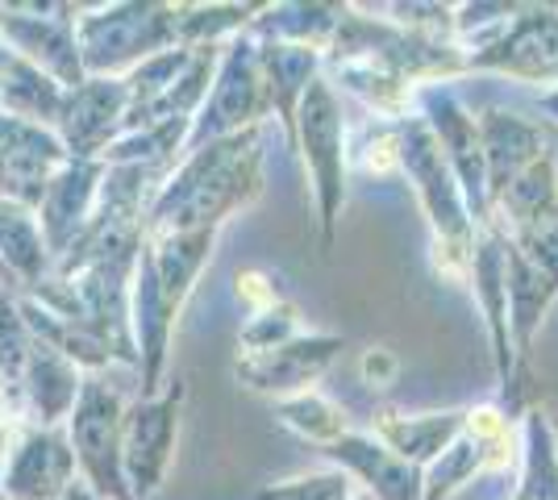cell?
<instances>
[{"mask_svg":"<svg viewBox=\"0 0 558 500\" xmlns=\"http://www.w3.org/2000/svg\"><path fill=\"white\" fill-rule=\"evenodd\" d=\"M537 109H542L546 118L558 121V88H550V93H537Z\"/></svg>","mask_w":558,"mask_h":500,"instance_id":"obj_32","label":"cell"},{"mask_svg":"<svg viewBox=\"0 0 558 500\" xmlns=\"http://www.w3.org/2000/svg\"><path fill=\"white\" fill-rule=\"evenodd\" d=\"M63 113L71 118L68 121L71 146L88 155V150L113 130V121L121 118V113H130V88L117 84V80H109V84H88V88L75 93V100H71Z\"/></svg>","mask_w":558,"mask_h":500,"instance_id":"obj_23","label":"cell"},{"mask_svg":"<svg viewBox=\"0 0 558 500\" xmlns=\"http://www.w3.org/2000/svg\"><path fill=\"white\" fill-rule=\"evenodd\" d=\"M292 143L301 146V159L313 175V196H317V225H322V251H333L338 221L347 209V146L350 125L342 113V96L329 88L326 75H317L296 109V134Z\"/></svg>","mask_w":558,"mask_h":500,"instance_id":"obj_3","label":"cell"},{"mask_svg":"<svg viewBox=\"0 0 558 500\" xmlns=\"http://www.w3.org/2000/svg\"><path fill=\"white\" fill-rule=\"evenodd\" d=\"M505 234V230H500ZM505 288H509V342H512V392L521 388V376L534 355V338L546 321L558 288L505 239Z\"/></svg>","mask_w":558,"mask_h":500,"instance_id":"obj_13","label":"cell"},{"mask_svg":"<svg viewBox=\"0 0 558 500\" xmlns=\"http://www.w3.org/2000/svg\"><path fill=\"white\" fill-rule=\"evenodd\" d=\"M0 246L9 267H17L22 276H38L43 271V234L34 225V217L25 214L17 200L0 196Z\"/></svg>","mask_w":558,"mask_h":500,"instance_id":"obj_25","label":"cell"},{"mask_svg":"<svg viewBox=\"0 0 558 500\" xmlns=\"http://www.w3.org/2000/svg\"><path fill=\"white\" fill-rule=\"evenodd\" d=\"M512 500H558V442L546 408L521 417V484Z\"/></svg>","mask_w":558,"mask_h":500,"instance_id":"obj_22","label":"cell"},{"mask_svg":"<svg viewBox=\"0 0 558 500\" xmlns=\"http://www.w3.org/2000/svg\"><path fill=\"white\" fill-rule=\"evenodd\" d=\"M512 463V442H484L475 434H459L429 467H421V500H454L466 484L484 472H500Z\"/></svg>","mask_w":558,"mask_h":500,"instance_id":"obj_17","label":"cell"},{"mask_svg":"<svg viewBox=\"0 0 558 500\" xmlns=\"http://www.w3.org/2000/svg\"><path fill=\"white\" fill-rule=\"evenodd\" d=\"M342 355V338L338 333H296L292 342H283L276 351L263 355H242L233 363V376L246 383L251 392L288 401L296 392H308L313 383L329 371V363Z\"/></svg>","mask_w":558,"mask_h":500,"instance_id":"obj_9","label":"cell"},{"mask_svg":"<svg viewBox=\"0 0 558 500\" xmlns=\"http://www.w3.org/2000/svg\"><path fill=\"white\" fill-rule=\"evenodd\" d=\"M347 159L375 171V175H388L396 171V121H367L363 125V134H359V143L347 146Z\"/></svg>","mask_w":558,"mask_h":500,"instance_id":"obj_29","label":"cell"},{"mask_svg":"<svg viewBox=\"0 0 558 500\" xmlns=\"http://www.w3.org/2000/svg\"><path fill=\"white\" fill-rule=\"evenodd\" d=\"M550 434H555V442H558V413H550Z\"/></svg>","mask_w":558,"mask_h":500,"instance_id":"obj_33","label":"cell"},{"mask_svg":"<svg viewBox=\"0 0 558 500\" xmlns=\"http://www.w3.org/2000/svg\"><path fill=\"white\" fill-rule=\"evenodd\" d=\"M350 497H354V479L347 472H338V467L283 479V484H271V488H258V500H350Z\"/></svg>","mask_w":558,"mask_h":500,"instance_id":"obj_27","label":"cell"},{"mask_svg":"<svg viewBox=\"0 0 558 500\" xmlns=\"http://www.w3.org/2000/svg\"><path fill=\"white\" fill-rule=\"evenodd\" d=\"M71 438L84 472L93 476L100 492L125 497V479H121V397L105 383L88 380L80 388L75 417H71Z\"/></svg>","mask_w":558,"mask_h":500,"instance_id":"obj_10","label":"cell"},{"mask_svg":"<svg viewBox=\"0 0 558 500\" xmlns=\"http://www.w3.org/2000/svg\"><path fill=\"white\" fill-rule=\"evenodd\" d=\"M413 113L425 121V130L434 134V143L450 163L459 192L466 200L471 225L484 230L492 225V200H488V175H484V150H480V130H475V113L454 96L450 84H425L417 88Z\"/></svg>","mask_w":558,"mask_h":500,"instance_id":"obj_5","label":"cell"},{"mask_svg":"<svg viewBox=\"0 0 558 500\" xmlns=\"http://www.w3.org/2000/svg\"><path fill=\"white\" fill-rule=\"evenodd\" d=\"M466 429V408H434V413H400V408H384L375 417V438L404 463L413 467H429L438 454Z\"/></svg>","mask_w":558,"mask_h":500,"instance_id":"obj_16","label":"cell"},{"mask_svg":"<svg viewBox=\"0 0 558 500\" xmlns=\"http://www.w3.org/2000/svg\"><path fill=\"white\" fill-rule=\"evenodd\" d=\"M322 75L329 80V88L350 93L363 109H372L375 121H400L413 113L417 100V84L404 75L379 63L372 54H354V59H326Z\"/></svg>","mask_w":558,"mask_h":500,"instance_id":"obj_15","label":"cell"},{"mask_svg":"<svg viewBox=\"0 0 558 500\" xmlns=\"http://www.w3.org/2000/svg\"><path fill=\"white\" fill-rule=\"evenodd\" d=\"M466 284L475 288V305L484 313L492 342V367L496 380L505 388V397L512 392V342H509V288H505V234L492 221L484 230H475V251H471V271Z\"/></svg>","mask_w":558,"mask_h":500,"instance_id":"obj_11","label":"cell"},{"mask_svg":"<svg viewBox=\"0 0 558 500\" xmlns=\"http://www.w3.org/2000/svg\"><path fill=\"white\" fill-rule=\"evenodd\" d=\"M296 305L283 296L276 305H267V309L251 313V321L242 326V355H263V351H276L283 342H292L296 338Z\"/></svg>","mask_w":558,"mask_h":500,"instance_id":"obj_26","label":"cell"},{"mask_svg":"<svg viewBox=\"0 0 558 500\" xmlns=\"http://www.w3.org/2000/svg\"><path fill=\"white\" fill-rule=\"evenodd\" d=\"M505 239L558 288V209L550 217L534 221V225H525V230H509Z\"/></svg>","mask_w":558,"mask_h":500,"instance_id":"obj_28","label":"cell"},{"mask_svg":"<svg viewBox=\"0 0 558 500\" xmlns=\"http://www.w3.org/2000/svg\"><path fill=\"white\" fill-rule=\"evenodd\" d=\"M558 209V159L546 150L537 163H530L509 188L492 200V221L509 234V230H525L542 217Z\"/></svg>","mask_w":558,"mask_h":500,"instance_id":"obj_21","label":"cell"},{"mask_svg":"<svg viewBox=\"0 0 558 500\" xmlns=\"http://www.w3.org/2000/svg\"><path fill=\"white\" fill-rule=\"evenodd\" d=\"M509 500H512V497H509Z\"/></svg>","mask_w":558,"mask_h":500,"instance_id":"obj_35","label":"cell"},{"mask_svg":"<svg viewBox=\"0 0 558 500\" xmlns=\"http://www.w3.org/2000/svg\"><path fill=\"white\" fill-rule=\"evenodd\" d=\"M396 371H400V363H396L392 351L379 346V351H367V355H363V376H367L372 388H392Z\"/></svg>","mask_w":558,"mask_h":500,"instance_id":"obj_31","label":"cell"},{"mask_svg":"<svg viewBox=\"0 0 558 500\" xmlns=\"http://www.w3.org/2000/svg\"><path fill=\"white\" fill-rule=\"evenodd\" d=\"M71 467H75V454L68 451V442L59 434H34L13 459L4 492L13 500L63 497L71 488Z\"/></svg>","mask_w":558,"mask_h":500,"instance_id":"obj_19","label":"cell"},{"mask_svg":"<svg viewBox=\"0 0 558 500\" xmlns=\"http://www.w3.org/2000/svg\"><path fill=\"white\" fill-rule=\"evenodd\" d=\"M276 422L283 429H292L296 438H304V442H313L317 451L329 447V442H338L342 434H350L347 413L333 405L329 397H322L317 388L296 392L288 401H276Z\"/></svg>","mask_w":558,"mask_h":500,"instance_id":"obj_24","label":"cell"},{"mask_svg":"<svg viewBox=\"0 0 558 500\" xmlns=\"http://www.w3.org/2000/svg\"><path fill=\"white\" fill-rule=\"evenodd\" d=\"M396 171L417 192L421 214L429 225L434 271L450 284H466L471 251H475V225H471L454 171H450L434 134L425 130V121L417 113L396 121Z\"/></svg>","mask_w":558,"mask_h":500,"instance_id":"obj_2","label":"cell"},{"mask_svg":"<svg viewBox=\"0 0 558 500\" xmlns=\"http://www.w3.org/2000/svg\"><path fill=\"white\" fill-rule=\"evenodd\" d=\"M184 397V380H171L163 397H150L121 417V479L130 484L125 492H134L138 500H150L163 488Z\"/></svg>","mask_w":558,"mask_h":500,"instance_id":"obj_7","label":"cell"},{"mask_svg":"<svg viewBox=\"0 0 558 500\" xmlns=\"http://www.w3.org/2000/svg\"><path fill=\"white\" fill-rule=\"evenodd\" d=\"M350 500H375V497H367V492H363V488H359V492H354V497Z\"/></svg>","mask_w":558,"mask_h":500,"instance_id":"obj_34","label":"cell"},{"mask_svg":"<svg viewBox=\"0 0 558 500\" xmlns=\"http://www.w3.org/2000/svg\"><path fill=\"white\" fill-rule=\"evenodd\" d=\"M463 72L542 84V93L558 88V4H517L505 34L488 47L471 50Z\"/></svg>","mask_w":558,"mask_h":500,"instance_id":"obj_6","label":"cell"},{"mask_svg":"<svg viewBox=\"0 0 558 500\" xmlns=\"http://www.w3.org/2000/svg\"><path fill=\"white\" fill-rule=\"evenodd\" d=\"M263 188L258 130L187 150V163L167 180L150 205V234L221 230Z\"/></svg>","mask_w":558,"mask_h":500,"instance_id":"obj_1","label":"cell"},{"mask_svg":"<svg viewBox=\"0 0 558 500\" xmlns=\"http://www.w3.org/2000/svg\"><path fill=\"white\" fill-rule=\"evenodd\" d=\"M171 47H180V9L130 4L84 25V59L109 72L130 59H150Z\"/></svg>","mask_w":558,"mask_h":500,"instance_id":"obj_8","label":"cell"},{"mask_svg":"<svg viewBox=\"0 0 558 500\" xmlns=\"http://www.w3.org/2000/svg\"><path fill=\"white\" fill-rule=\"evenodd\" d=\"M238 296H246L251 313H258V309H267V305H276V301H283L279 280H271L267 271H242V276H238Z\"/></svg>","mask_w":558,"mask_h":500,"instance_id":"obj_30","label":"cell"},{"mask_svg":"<svg viewBox=\"0 0 558 500\" xmlns=\"http://www.w3.org/2000/svg\"><path fill=\"white\" fill-rule=\"evenodd\" d=\"M258 47V72L267 84V100H271V113H279L288 138L296 134V109H301L308 84L322 75L326 54L308 47H288V42H255Z\"/></svg>","mask_w":558,"mask_h":500,"instance_id":"obj_18","label":"cell"},{"mask_svg":"<svg viewBox=\"0 0 558 500\" xmlns=\"http://www.w3.org/2000/svg\"><path fill=\"white\" fill-rule=\"evenodd\" d=\"M475 130H480V150H484L488 200H496L525 167L537 163V159L550 150V146H546V134L537 130L534 121L517 118V113L500 109V105L484 109V113L475 118Z\"/></svg>","mask_w":558,"mask_h":500,"instance_id":"obj_14","label":"cell"},{"mask_svg":"<svg viewBox=\"0 0 558 500\" xmlns=\"http://www.w3.org/2000/svg\"><path fill=\"white\" fill-rule=\"evenodd\" d=\"M329 463L338 472H347L354 484H363V492L375 500H421V472L413 463L396 459L375 434L350 429L338 442L322 447Z\"/></svg>","mask_w":558,"mask_h":500,"instance_id":"obj_12","label":"cell"},{"mask_svg":"<svg viewBox=\"0 0 558 500\" xmlns=\"http://www.w3.org/2000/svg\"><path fill=\"white\" fill-rule=\"evenodd\" d=\"M338 22H342V4H304V0H292V4L258 9L246 34L255 42H288V47H308L326 54L333 34H338Z\"/></svg>","mask_w":558,"mask_h":500,"instance_id":"obj_20","label":"cell"},{"mask_svg":"<svg viewBox=\"0 0 558 500\" xmlns=\"http://www.w3.org/2000/svg\"><path fill=\"white\" fill-rule=\"evenodd\" d=\"M267 113H271V100H267L263 72H258V47L251 34H238L221 47L213 88L201 105V113L192 118L184 150L221 143V138H233L242 130H258Z\"/></svg>","mask_w":558,"mask_h":500,"instance_id":"obj_4","label":"cell"}]
</instances>
